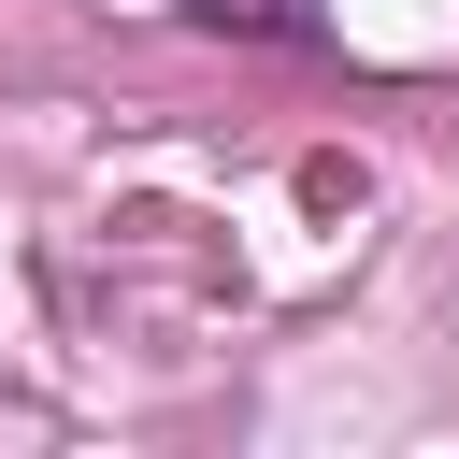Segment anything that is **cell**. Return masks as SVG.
<instances>
[{
    "label": "cell",
    "mask_w": 459,
    "mask_h": 459,
    "mask_svg": "<svg viewBox=\"0 0 459 459\" xmlns=\"http://www.w3.org/2000/svg\"><path fill=\"white\" fill-rule=\"evenodd\" d=\"M201 29H258V43H316V14L301 0H186Z\"/></svg>",
    "instance_id": "1"
}]
</instances>
